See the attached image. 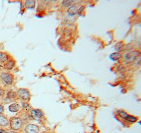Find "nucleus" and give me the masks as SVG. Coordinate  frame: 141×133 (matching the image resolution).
<instances>
[{
	"instance_id": "aec40b11",
	"label": "nucleus",
	"mask_w": 141,
	"mask_h": 133,
	"mask_svg": "<svg viewBox=\"0 0 141 133\" xmlns=\"http://www.w3.org/2000/svg\"><path fill=\"white\" fill-rule=\"evenodd\" d=\"M0 133H7V132L3 130H0Z\"/></svg>"
},
{
	"instance_id": "f8f14e48",
	"label": "nucleus",
	"mask_w": 141,
	"mask_h": 133,
	"mask_svg": "<svg viewBox=\"0 0 141 133\" xmlns=\"http://www.w3.org/2000/svg\"><path fill=\"white\" fill-rule=\"evenodd\" d=\"M9 59L8 55L4 52H0V62H4Z\"/></svg>"
},
{
	"instance_id": "f257e3e1",
	"label": "nucleus",
	"mask_w": 141,
	"mask_h": 133,
	"mask_svg": "<svg viewBox=\"0 0 141 133\" xmlns=\"http://www.w3.org/2000/svg\"><path fill=\"white\" fill-rule=\"evenodd\" d=\"M10 124L13 130L18 131L21 128L22 122L21 118L18 117H13L10 119Z\"/></svg>"
},
{
	"instance_id": "9d476101",
	"label": "nucleus",
	"mask_w": 141,
	"mask_h": 133,
	"mask_svg": "<svg viewBox=\"0 0 141 133\" xmlns=\"http://www.w3.org/2000/svg\"><path fill=\"white\" fill-rule=\"evenodd\" d=\"M67 13L70 15H75L78 13V10L77 9L75 6H71L68 9Z\"/></svg>"
},
{
	"instance_id": "7ed1b4c3",
	"label": "nucleus",
	"mask_w": 141,
	"mask_h": 133,
	"mask_svg": "<svg viewBox=\"0 0 141 133\" xmlns=\"http://www.w3.org/2000/svg\"><path fill=\"white\" fill-rule=\"evenodd\" d=\"M1 79L6 84L11 85L13 82V76L9 73L4 72L2 73L1 76Z\"/></svg>"
},
{
	"instance_id": "423d86ee",
	"label": "nucleus",
	"mask_w": 141,
	"mask_h": 133,
	"mask_svg": "<svg viewBox=\"0 0 141 133\" xmlns=\"http://www.w3.org/2000/svg\"><path fill=\"white\" fill-rule=\"evenodd\" d=\"M20 109V106L18 103H14L10 105L9 107V111L12 112H16L19 111Z\"/></svg>"
},
{
	"instance_id": "4468645a",
	"label": "nucleus",
	"mask_w": 141,
	"mask_h": 133,
	"mask_svg": "<svg viewBox=\"0 0 141 133\" xmlns=\"http://www.w3.org/2000/svg\"><path fill=\"white\" fill-rule=\"evenodd\" d=\"M125 119L127 122H135L137 121V118L136 117H134V116H130V115L127 116Z\"/></svg>"
},
{
	"instance_id": "6ab92c4d",
	"label": "nucleus",
	"mask_w": 141,
	"mask_h": 133,
	"mask_svg": "<svg viewBox=\"0 0 141 133\" xmlns=\"http://www.w3.org/2000/svg\"><path fill=\"white\" fill-rule=\"evenodd\" d=\"M3 111V106L0 105V112H2Z\"/></svg>"
},
{
	"instance_id": "2eb2a0df",
	"label": "nucleus",
	"mask_w": 141,
	"mask_h": 133,
	"mask_svg": "<svg viewBox=\"0 0 141 133\" xmlns=\"http://www.w3.org/2000/svg\"><path fill=\"white\" fill-rule=\"evenodd\" d=\"M118 114L119 115V116H120V117H122L124 119H125L126 118V117L127 116H128L129 115L126 114V113L125 112H124L123 111H118Z\"/></svg>"
},
{
	"instance_id": "f03ea898",
	"label": "nucleus",
	"mask_w": 141,
	"mask_h": 133,
	"mask_svg": "<svg viewBox=\"0 0 141 133\" xmlns=\"http://www.w3.org/2000/svg\"><path fill=\"white\" fill-rule=\"evenodd\" d=\"M17 93L19 97L24 100L28 101L31 97L29 91L26 89H20L18 90Z\"/></svg>"
},
{
	"instance_id": "1a4fd4ad",
	"label": "nucleus",
	"mask_w": 141,
	"mask_h": 133,
	"mask_svg": "<svg viewBox=\"0 0 141 133\" xmlns=\"http://www.w3.org/2000/svg\"><path fill=\"white\" fill-rule=\"evenodd\" d=\"M136 56V52H129L125 55V58L128 61L133 60L134 59H135Z\"/></svg>"
},
{
	"instance_id": "0eeeda50",
	"label": "nucleus",
	"mask_w": 141,
	"mask_h": 133,
	"mask_svg": "<svg viewBox=\"0 0 141 133\" xmlns=\"http://www.w3.org/2000/svg\"><path fill=\"white\" fill-rule=\"evenodd\" d=\"M15 66V61L13 60H10L6 63L5 65V69L8 70H12Z\"/></svg>"
},
{
	"instance_id": "9b49d317",
	"label": "nucleus",
	"mask_w": 141,
	"mask_h": 133,
	"mask_svg": "<svg viewBox=\"0 0 141 133\" xmlns=\"http://www.w3.org/2000/svg\"><path fill=\"white\" fill-rule=\"evenodd\" d=\"M8 121L4 116L0 115V126H5L8 124Z\"/></svg>"
},
{
	"instance_id": "39448f33",
	"label": "nucleus",
	"mask_w": 141,
	"mask_h": 133,
	"mask_svg": "<svg viewBox=\"0 0 141 133\" xmlns=\"http://www.w3.org/2000/svg\"><path fill=\"white\" fill-rule=\"evenodd\" d=\"M25 132L26 133H38L39 128L35 124H29L26 126Z\"/></svg>"
},
{
	"instance_id": "f3484780",
	"label": "nucleus",
	"mask_w": 141,
	"mask_h": 133,
	"mask_svg": "<svg viewBox=\"0 0 141 133\" xmlns=\"http://www.w3.org/2000/svg\"><path fill=\"white\" fill-rule=\"evenodd\" d=\"M8 97L9 98H14L15 97V94H14V92H8Z\"/></svg>"
},
{
	"instance_id": "dca6fc26",
	"label": "nucleus",
	"mask_w": 141,
	"mask_h": 133,
	"mask_svg": "<svg viewBox=\"0 0 141 133\" xmlns=\"http://www.w3.org/2000/svg\"><path fill=\"white\" fill-rule=\"evenodd\" d=\"M72 2V1H63L62 5L66 6V7H68V6L71 5Z\"/></svg>"
},
{
	"instance_id": "a211bd4d",
	"label": "nucleus",
	"mask_w": 141,
	"mask_h": 133,
	"mask_svg": "<svg viewBox=\"0 0 141 133\" xmlns=\"http://www.w3.org/2000/svg\"><path fill=\"white\" fill-rule=\"evenodd\" d=\"M4 91L2 88H0V96H2L4 95Z\"/></svg>"
},
{
	"instance_id": "ddd939ff",
	"label": "nucleus",
	"mask_w": 141,
	"mask_h": 133,
	"mask_svg": "<svg viewBox=\"0 0 141 133\" xmlns=\"http://www.w3.org/2000/svg\"><path fill=\"white\" fill-rule=\"evenodd\" d=\"M35 6L34 1H26L25 2V6L28 8H33Z\"/></svg>"
},
{
	"instance_id": "20e7f679",
	"label": "nucleus",
	"mask_w": 141,
	"mask_h": 133,
	"mask_svg": "<svg viewBox=\"0 0 141 133\" xmlns=\"http://www.w3.org/2000/svg\"><path fill=\"white\" fill-rule=\"evenodd\" d=\"M30 115L32 118L36 121L40 120L43 116L42 112L39 109H33L30 112Z\"/></svg>"
},
{
	"instance_id": "6e6552de",
	"label": "nucleus",
	"mask_w": 141,
	"mask_h": 133,
	"mask_svg": "<svg viewBox=\"0 0 141 133\" xmlns=\"http://www.w3.org/2000/svg\"><path fill=\"white\" fill-rule=\"evenodd\" d=\"M121 57H122V55L118 52L113 53V54L110 55V59H112V60H114V61L117 60H118Z\"/></svg>"
}]
</instances>
